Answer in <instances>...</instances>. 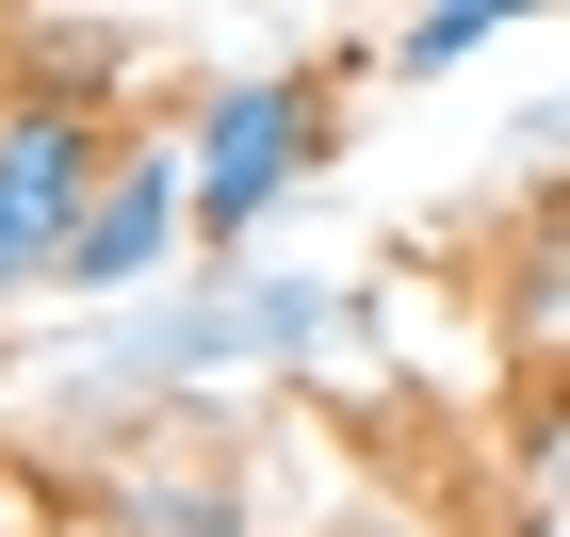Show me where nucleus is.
<instances>
[{
    "mask_svg": "<svg viewBox=\"0 0 570 537\" xmlns=\"http://www.w3.org/2000/svg\"><path fill=\"white\" fill-rule=\"evenodd\" d=\"M98 179H115V163H98V98L82 82L0 98V294H17V277H66Z\"/></svg>",
    "mask_w": 570,
    "mask_h": 537,
    "instance_id": "1",
    "label": "nucleus"
},
{
    "mask_svg": "<svg viewBox=\"0 0 570 537\" xmlns=\"http://www.w3.org/2000/svg\"><path fill=\"white\" fill-rule=\"evenodd\" d=\"M309 147H326V98H309L294 66L228 82L213 115H196V228H262L277 196L309 179Z\"/></svg>",
    "mask_w": 570,
    "mask_h": 537,
    "instance_id": "2",
    "label": "nucleus"
},
{
    "mask_svg": "<svg viewBox=\"0 0 570 537\" xmlns=\"http://www.w3.org/2000/svg\"><path fill=\"white\" fill-rule=\"evenodd\" d=\"M179 228H196V163H164V147H115V179H98V212H82V245H66V277L131 294V277L164 261Z\"/></svg>",
    "mask_w": 570,
    "mask_h": 537,
    "instance_id": "3",
    "label": "nucleus"
},
{
    "mask_svg": "<svg viewBox=\"0 0 570 537\" xmlns=\"http://www.w3.org/2000/svg\"><path fill=\"white\" fill-rule=\"evenodd\" d=\"M489 33H505L489 0H440V17H407V66H456V49H489Z\"/></svg>",
    "mask_w": 570,
    "mask_h": 537,
    "instance_id": "4",
    "label": "nucleus"
},
{
    "mask_svg": "<svg viewBox=\"0 0 570 537\" xmlns=\"http://www.w3.org/2000/svg\"><path fill=\"white\" fill-rule=\"evenodd\" d=\"M358 537H407V521H358Z\"/></svg>",
    "mask_w": 570,
    "mask_h": 537,
    "instance_id": "5",
    "label": "nucleus"
}]
</instances>
